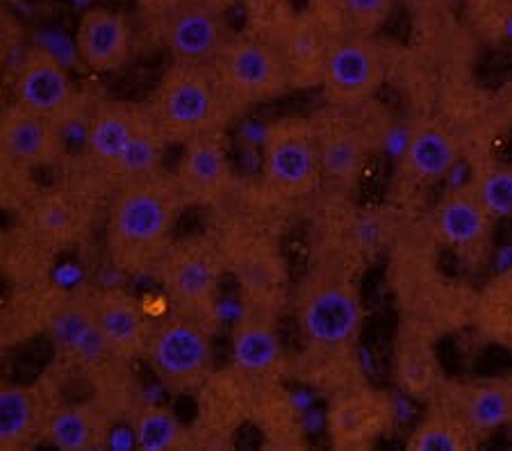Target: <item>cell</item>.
<instances>
[{
  "mask_svg": "<svg viewBox=\"0 0 512 451\" xmlns=\"http://www.w3.org/2000/svg\"><path fill=\"white\" fill-rule=\"evenodd\" d=\"M89 303L105 349L121 363L130 365L142 360L153 331L142 303L121 287L89 290Z\"/></svg>",
  "mask_w": 512,
  "mask_h": 451,
  "instance_id": "cell-23",
  "label": "cell"
},
{
  "mask_svg": "<svg viewBox=\"0 0 512 451\" xmlns=\"http://www.w3.org/2000/svg\"><path fill=\"white\" fill-rule=\"evenodd\" d=\"M280 308L242 303L230 328V365L253 383L280 381L285 372V347L278 326Z\"/></svg>",
  "mask_w": 512,
  "mask_h": 451,
  "instance_id": "cell-17",
  "label": "cell"
},
{
  "mask_svg": "<svg viewBox=\"0 0 512 451\" xmlns=\"http://www.w3.org/2000/svg\"><path fill=\"white\" fill-rule=\"evenodd\" d=\"M153 23L171 62L183 64H212L233 35L224 12L194 0H183L176 10Z\"/></svg>",
  "mask_w": 512,
  "mask_h": 451,
  "instance_id": "cell-19",
  "label": "cell"
},
{
  "mask_svg": "<svg viewBox=\"0 0 512 451\" xmlns=\"http://www.w3.org/2000/svg\"><path fill=\"white\" fill-rule=\"evenodd\" d=\"M262 178L269 194L285 201L308 199L324 185L312 119L269 121L262 137Z\"/></svg>",
  "mask_w": 512,
  "mask_h": 451,
  "instance_id": "cell-10",
  "label": "cell"
},
{
  "mask_svg": "<svg viewBox=\"0 0 512 451\" xmlns=\"http://www.w3.org/2000/svg\"><path fill=\"white\" fill-rule=\"evenodd\" d=\"M48 406L44 442L60 451H101L110 445L112 429L119 422V410L98 392L92 397L60 399Z\"/></svg>",
  "mask_w": 512,
  "mask_h": 451,
  "instance_id": "cell-21",
  "label": "cell"
},
{
  "mask_svg": "<svg viewBox=\"0 0 512 451\" xmlns=\"http://www.w3.org/2000/svg\"><path fill=\"white\" fill-rule=\"evenodd\" d=\"M89 221V203L76 187L32 192L21 205L14 240L7 244V267L23 287L44 283L51 262L85 240Z\"/></svg>",
  "mask_w": 512,
  "mask_h": 451,
  "instance_id": "cell-4",
  "label": "cell"
},
{
  "mask_svg": "<svg viewBox=\"0 0 512 451\" xmlns=\"http://www.w3.org/2000/svg\"><path fill=\"white\" fill-rule=\"evenodd\" d=\"M390 285L401 310V322L419 326L440 340L442 335L472 324L476 290L437 269L417 242L390 244Z\"/></svg>",
  "mask_w": 512,
  "mask_h": 451,
  "instance_id": "cell-5",
  "label": "cell"
},
{
  "mask_svg": "<svg viewBox=\"0 0 512 451\" xmlns=\"http://www.w3.org/2000/svg\"><path fill=\"white\" fill-rule=\"evenodd\" d=\"M239 7L244 10V35L274 46L299 12L289 0H239Z\"/></svg>",
  "mask_w": 512,
  "mask_h": 451,
  "instance_id": "cell-36",
  "label": "cell"
},
{
  "mask_svg": "<svg viewBox=\"0 0 512 451\" xmlns=\"http://www.w3.org/2000/svg\"><path fill=\"white\" fill-rule=\"evenodd\" d=\"M235 117L292 92L278 48L251 35H230L212 62Z\"/></svg>",
  "mask_w": 512,
  "mask_h": 451,
  "instance_id": "cell-11",
  "label": "cell"
},
{
  "mask_svg": "<svg viewBox=\"0 0 512 451\" xmlns=\"http://www.w3.org/2000/svg\"><path fill=\"white\" fill-rule=\"evenodd\" d=\"M12 347V342H10V338H7V333H5V326H3V319H0V358H3V354L7 349Z\"/></svg>",
  "mask_w": 512,
  "mask_h": 451,
  "instance_id": "cell-41",
  "label": "cell"
},
{
  "mask_svg": "<svg viewBox=\"0 0 512 451\" xmlns=\"http://www.w3.org/2000/svg\"><path fill=\"white\" fill-rule=\"evenodd\" d=\"M155 278L171 310L187 315L208 328L217 326L219 297L226 265L214 235L176 237L164 253Z\"/></svg>",
  "mask_w": 512,
  "mask_h": 451,
  "instance_id": "cell-7",
  "label": "cell"
},
{
  "mask_svg": "<svg viewBox=\"0 0 512 451\" xmlns=\"http://www.w3.org/2000/svg\"><path fill=\"white\" fill-rule=\"evenodd\" d=\"M194 3H201L205 7H212V10L228 14L233 7L239 5V0H194Z\"/></svg>",
  "mask_w": 512,
  "mask_h": 451,
  "instance_id": "cell-40",
  "label": "cell"
},
{
  "mask_svg": "<svg viewBox=\"0 0 512 451\" xmlns=\"http://www.w3.org/2000/svg\"><path fill=\"white\" fill-rule=\"evenodd\" d=\"M292 308L305 358L319 372L315 379L326 381L328 369L346 374L365 328L358 272L335 260L317 258L296 283Z\"/></svg>",
  "mask_w": 512,
  "mask_h": 451,
  "instance_id": "cell-1",
  "label": "cell"
},
{
  "mask_svg": "<svg viewBox=\"0 0 512 451\" xmlns=\"http://www.w3.org/2000/svg\"><path fill=\"white\" fill-rule=\"evenodd\" d=\"M64 155L62 128L39 114L10 103L0 112V169L12 176H28L48 169Z\"/></svg>",
  "mask_w": 512,
  "mask_h": 451,
  "instance_id": "cell-20",
  "label": "cell"
},
{
  "mask_svg": "<svg viewBox=\"0 0 512 451\" xmlns=\"http://www.w3.org/2000/svg\"><path fill=\"white\" fill-rule=\"evenodd\" d=\"M217 244L226 274L233 278L242 303L280 308L289 287L287 260L280 244L260 226L246 219H228L219 226Z\"/></svg>",
  "mask_w": 512,
  "mask_h": 451,
  "instance_id": "cell-8",
  "label": "cell"
},
{
  "mask_svg": "<svg viewBox=\"0 0 512 451\" xmlns=\"http://www.w3.org/2000/svg\"><path fill=\"white\" fill-rule=\"evenodd\" d=\"M132 442L139 451L194 449L192 429L176 410L162 404H137L130 413Z\"/></svg>",
  "mask_w": 512,
  "mask_h": 451,
  "instance_id": "cell-32",
  "label": "cell"
},
{
  "mask_svg": "<svg viewBox=\"0 0 512 451\" xmlns=\"http://www.w3.org/2000/svg\"><path fill=\"white\" fill-rule=\"evenodd\" d=\"M146 108L169 146L226 133L235 119L212 64L169 62Z\"/></svg>",
  "mask_w": 512,
  "mask_h": 451,
  "instance_id": "cell-6",
  "label": "cell"
},
{
  "mask_svg": "<svg viewBox=\"0 0 512 451\" xmlns=\"http://www.w3.org/2000/svg\"><path fill=\"white\" fill-rule=\"evenodd\" d=\"M139 12L148 16L151 21H160L162 16H167L169 12L176 10V7L183 3V0H135Z\"/></svg>",
  "mask_w": 512,
  "mask_h": 451,
  "instance_id": "cell-39",
  "label": "cell"
},
{
  "mask_svg": "<svg viewBox=\"0 0 512 451\" xmlns=\"http://www.w3.org/2000/svg\"><path fill=\"white\" fill-rule=\"evenodd\" d=\"M251 424L258 426L264 445L271 449H296L303 445L299 410L280 388V381L255 383Z\"/></svg>",
  "mask_w": 512,
  "mask_h": 451,
  "instance_id": "cell-31",
  "label": "cell"
},
{
  "mask_svg": "<svg viewBox=\"0 0 512 451\" xmlns=\"http://www.w3.org/2000/svg\"><path fill=\"white\" fill-rule=\"evenodd\" d=\"M171 174L187 208H219L235 187L226 133L203 135L180 146Z\"/></svg>",
  "mask_w": 512,
  "mask_h": 451,
  "instance_id": "cell-18",
  "label": "cell"
},
{
  "mask_svg": "<svg viewBox=\"0 0 512 451\" xmlns=\"http://www.w3.org/2000/svg\"><path fill=\"white\" fill-rule=\"evenodd\" d=\"M392 381L410 399H433L444 383L437 338L401 322L392 347Z\"/></svg>",
  "mask_w": 512,
  "mask_h": 451,
  "instance_id": "cell-26",
  "label": "cell"
},
{
  "mask_svg": "<svg viewBox=\"0 0 512 451\" xmlns=\"http://www.w3.org/2000/svg\"><path fill=\"white\" fill-rule=\"evenodd\" d=\"M476 436L453 410L435 399L433 408L421 417L406 440L408 451H469Z\"/></svg>",
  "mask_w": 512,
  "mask_h": 451,
  "instance_id": "cell-34",
  "label": "cell"
},
{
  "mask_svg": "<svg viewBox=\"0 0 512 451\" xmlns=\"http://www.w3.org/2000/svg\"><path fill=\"white\" fill-rule=\"evenodd\" d=\"M396 0H310L312 10L340 32L376 35L392 16Z\"/></svg>",
  "mask_w": 512,
  "mask_h": 451,
  "instance_id": "cell-35",
  "label": "cell"
},
{
  "mask_svg": "<svg viewBox=\"0 0 512 451\" xmlns=\"http://www.w3.org/2000/svg\"><path fill=\"white\" fill-rule=\"evenodd\" d=\"M12 103L64 130L78 114L80 94L69 71L51 51L30 46L16 69Z\"/></svg>",
  "mask_w": 512,
  "mask_h": 451,
  "instance_id": "cell-16",
  "label": "cell"
},
{
  "mask_svg": "<svg viewBox=\"0 0 512 451\" xmlns=\"http://www.w3.org/2000/svg\"><path fill=\"white\" fill-rule=\"evenodd\" d=\"M253 390L255 383L233 365L214 369L194 392V449H233L237 433L251 424Z\"/></svg>",
  "mask_w": 512,
  "mask_h": 451,
  "instance_id": "cell-13",
  "label": "cell"
},
{
  "mask_svg": "<svg viewBox=\"0 0 512 451\" xmlns=\"http://www.w3.org/2000/svg\"><path fill=\"white\" fill-rule=\"evenodd\" d=\"M340 215L328 217L324 224L319 258L340 262L358 272V267L374 260L383 249H390L394 226L385 210L342 208Z\"/></svg>",
  "mask_w": 512,
  "mask_h": 451,
  "instance_id": "cell-22",
  "label": "cell"
},
{
  "mask_svg": "<svg viewBox=\"0 0 512 451\" xmlns=\"http://www.w3.org/2000/svg\"><path fill=\"white\" fill-rule=\"evenodd\" d=\"M185 208L173 174L164 169L114 185L105 210V251L114 269L153 276Z\"/></svg>",
  "mask_w": 512,
  "mask_h": 451,
  "instance_id": "cell-2",
  "label": "cell"
},
{
  "mask_svg": "<svg viewBox=\"0 0 512 451\" xmlns=\"http://www.w3.org/2000/svg\"><path fill=\"white\" fill-rule=\"evenodd\" d=\"M456 413L476 440L512 426V379H476L442 383L433 397Z\"/></svg>",
  "mask_w": 512,
  "mask_h": 451,
  "instance_id": "cell-25",
  "label": "cell"
},
{
  "mask_svg": "<svg viewBox=\"0 0 512 451\" xmlns=\"http://www.w3.org/2000/svg\"><path fill=\"white\" fill-rule=\"evenodd\" d=\"M355 112L358 110L328 105L326 110L312 117L324 185L340 194H349L360 185L371 158L369 133L355 117Z\"/></svg>",
  "mask_w": 512,
  "mask_h": 451,
  "instance_id": "cell-15",
  "label": "cell"
},
{
  "mask_svg": "<svg viewBox=\"0 0 512 451\" xmlns=\"http://www.w3.org/2000/svg\"><path fill=\"white\" fill-rule=\"evenodd\" d=\"M337 35L340 30L312 7L296 12L276 46L283 57L292 92L319 89L330 44Z\"/></svg>",
  "mask_w": 512,
  "mask_h": 451,
  "instance_id": "cell-24",
  "label": "cell"
},
{
  "mask_svg": "<svg viewBox=\"0 0 512 451\" xmlns=\"http://www.w3.org/2000/svg\"><path fill=\"white\" fill-rule=\"evenodd\" d=\"M144 360L155 381L171 395H194L217 369L212 328L171 310L153 324Z\"/></svg>",
  "mask_w": 512,
  "mask_h": 451,
  "instance_id": "cell-9",
  "label": "cell"
},
{
  "mask_svg": "<svg viewBox=\"0 0 512 451\" xmlns=\"http://www.w3.org/2000/svg\"><path fill=\"white\" fill-rule=\"evenodd\" d=\"M394 426L392 397L365 383H353L330 397L326 413L328 442L335 451L376 447Z\"/></svg>",
  "mask_w": 512,
  "mask_h": 451,
  "instance_id": "cell-14",
  "label": "cell"
},
{
  "mask_svg": "<svg viewBox=\"0 0 512 451\" xmlns=\"http://www.w3.org/2000/svg\"><path fill=\"white\" fill-rule=\"evenodd\" d=\"M490 212L478 201L472 185H462L449 190L435 203L431 215V235L435 244L456 253L476 251L490 240L494 231Z\"/></svg>",
  "mask_w": 512,
  "mask_h": 451,
  "instance_id": "cell-27",
  "label": "cell"
},
{
  "mask_svg": "<svg viewBox=\"0 0 512 451\" xmlns=\"http://www.w3.org/2000/svg\"><path fill=\"white\" fill-rule=\"evenodd\" d=\"M469 185L494 221L512 219V164H487Z\"/></svg>",
  "mask_w": 512,
  "mask_h": 451,
  "instance_id": "cell-37",
  "label": "cell"
},
{
  "mask_svg": "<svg viewBox=\"0 0 512 451\" xmlns=\"http://www.w3.org/2000/svg\"><path fill=\"white\" fill-rule=\"evenodd\" d=\"M472 326L483 340L512 349V269L478 287Z\"/></svg>",
  "mask_w": 512,
  "mask_h": 451,
  "instance_id": "cell-33",
  "label": "cell"
},
{
  "mask_svg": "<svg viewBox=\"0 0 512 451\" xmlns=\"http://www.w3.org/2000/svg\"><path fill=\"white\" fill-rule=\"evenodd\" d=\"M85 160L94 174L112 187L128 178L162 171L169 144L148 114L146 103L110 98L101 101L85 121Z\"/></svg>",
  "mask_w": 512,
  "mask_h": 451,
  "instance_id": "cell-3",
  "label": "cell"
},
{
  "mask_svg": "<svg viewBox=\"0 0 512 451\" xmlns=\"http://www.w3.org/2000/svg\"><path fill=\"white\" fill-rule=\"evenodd\" d=\"M387 80V55L376 35L340 32L330 44L319 89L333 108L360 110Z\"/></svg>",
  "mask_w": 512,
  "mask_h": 451,
  "instance_id": "cell-12",
  "label": "cell"
},
{
  "mask_svg": "<svg viewBox=\"0 0 512 451\" xmlns=\"http://www.w3.org/2000/svg\"><path fill=\"white\" fill-rule=\"evenodd\" d=\"M48 406L46 385L0 381V451L30 449L44 440Z\"/></svg>",
  "mask_w": 512,
  "mask_h": 451,
  "instance_id": "cell-29",
  "label": "cell"
},
{
  "mask_svg": "<svg viewBox=\"0 0 512 451\" xmlns=\"http://www.w3.org/2000/svg\"><path fill=\"white\" fill-rule=\"evenodd\" d=\"M460 162V144L435 121H419L410 128L406 149H403V169L421 185H435L447 178Z\"/></svg>",
  "mask_w": 512,
  "mask_h": 451,
  "instance_id": "cell-30",
  "label": "cell"
},
{
  "mask_svg": "<svg viewBox=\"0 0 512 451\" xmlns=\"http://www.w3.org/2000/svg\"><path fill=\"white\" fill-rule=\"evenodd\" d=\"M76 51L94 73H114L130 60L132 26L126 14L110 7H87L76 28Z\"/></svg>",
  "mask_w": 512,
  "mask_h": 451,
  "instance_id": "cell-28",
  "label": "cell"
},
{
  "mask_svg": "<svg viewBox=\"0 0 512 451\" xmlns=\"http://www.w3.org/2000/svg\"><path fill=\"white\" fill-rule=\"evenodd\" d=\"M469 26L483 39H501L512 30V0H462Z\"/></svg>",
  "mask_w": 512,
  "mask_h": 451,
  "instance_id": "cell-38",
  "label": "cell"
}]
</instances>
